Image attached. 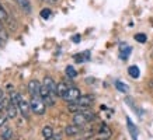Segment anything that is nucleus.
<instances>
[{
    "mask_svg": "<svg viewBox=\"0 0 153 140\" xmlns=\"http://www.w3.org/2000/svg\"><path fill=\"white\" fill-rule=\"evenodd\" d=\"M30 107H31V111H33L35 115H44V113H45V109H47V107H45V101H44L39 95L31 98Z\"/></svg>",
    "mask_w": 153,
    "mask_h": 140,
    "instance_id": "f257e3e1",
    "label": "nucleus"
},
{
    "mask_svg": "<svg viewBox=\"0 0 153 140\" xmlns=\"http://www.w3.org/2000/svg\"><path fill=\"white\" fill-rule=\"evenodd\" d=\"M82 97V93H80L79 88H76V87H69L68 90V93L65 94V97L63 99L68 101V102H77V99Z\"/></svg>",
    "mask_w": 153,
    "mask_h": 140,
    "instance_id": "f03ea898",
    "label": "nucleus"
},
{
    "mask_svg": "<svg viewBox=\"0 0 153 140\" xmlns=\"http://www.w3.org/2000/svg\"><path fill=\"white\" fill-rule=\"evenodd\" d=\"M41 85L42 84L39 83L38 80H31L27 85L30 95H31V97H38V95H39V91H41ZM39 97H41V95H39Z\"/></svg>",
    "mask_w": 153,
    "mask_h": 140,
    "instance_id": "7ed1b4c3",
    "label": "nucleus"
},
{
    "mask_svg": "<svg viewBox=\"0 0 153 140\" xmlns=\"http://www.w3.org/2000/svg\"><path fill=\"white\" fill-rule=\"evenodd\" d=\"M19 109H20V112L23 113L24 118H28V116H30V109H31V107H30V102H27V101L24 99L23 95H20V99H19Z\"/></svg>",
    "mask_w": 153,
    "mask_h": 140,
    "instance_id": "20e7f679",
    "label": "nucleus"
},
{
    "mask_svg": "<svg viewBox=\"0 0 153 140\" xmlns=\"http://www.w3.org/2000/svg\"><path fill=\"white\" fill-rule=\"evenodd\" d=\"M44 85H47V88L51 91V94L53 97H58V94H56V87H58V84L55 83V80L52 79V77L47 76V77L44 79Z\"/></svg>",
    "mask_w": 153,
    "mask_h": 140,
    "instance_id": "39448f33",
    "label": "nucleus"
},
{
    "mask_svg": "<svg viewBox=\"0 0 153 140\" xmlns=\"http://www.w3.org/2000/svg\"><path fill=\"white\" fill-rule=\"evenodd\" d=\"M80 130H82V126L76 125V123H73V125L66 126L65 135H66V136H76V135H79V133H80Z\"/></svg>",
    "mask_w": 153,
    "mask_h": 140,
    "instance_id": "423d86ee",
    "label": "nucleus"
},
{
    "mask_svg": "<svg viewBox=\"0 0 153 140\" xmlns=\"http://www.w3.org/2000/svg\"><path fill=\"white\" fill-rule=\"evenodd\" d=\"M17 109H19V107H17L16 104H13L11 101H10V102L7 104V107H6V112H7V118H10V119H13V118L17 116Z\"/></svg>",
    "mask_w": 153,
    "mask_h": 140,
    "instance_id": "0eeeda50",
    "label": "nucleus"
},
{
    "mask_svg": "<svg viewBox=\"0 0 153 140\" xmlns=\"http://www.w3.org/2000/svg\"><path fill=\"white\" fill-rule=\"evenodd\" d=\"M94 102V97L93 95H82V97L77 99V104L82 105V107H90L91 104Z\"/></svg>",
    "mask_w": 153,
    "mask_h": 140,
    "instance_id": "6e6552de",
    "label": "nucleus"
},
{
    "mask_svg": "<svg viewBox=\"0 0 153 140\" xmlns=\"http://www.w3.org/2000/svg\"><path fill=\"white\" fill-rule=\"evenodd\" d=\"M126 125H128V130L131 133L132 140H138V129H136V126L134 125V122L131 121L129 118H126Z\"/></svg>",
    "mask_w": 153,
    "mask_h": 140,
    "instance_id": "1a4fd4ad",
    "label": "nucleus"
},
{
    "mask_svg": "<svg viewBox=\"0 0 153 140\" xmlns=\"http://www.w3.org/2000/svg\"><path fill=\"white\" fill-rule=\"evenodd\" d=\"M68 90H69V85H68L66 83H63V81L58 83V87H56V94H58V97L63 98L65 97V94L68 93Z\"/></svg>",
    "mask_w": 153,
    "mask_h": 140,
    "instance_id": "9d476101",
    "label": "nucleus"
},
{
    "mask_svg": "<svg viewBox=\"0 0 153 140\" xmlns=\"http://www.w3.org/2000/svg\"><path fill=\"white\" fill-rule=\"evenodd\" d=\"M17 3L19 6L21 7L24 13H31V3H30V0H17Z\"/></svg>",
    "mask_w": 153,
    "mask_h": 140,
    "instance_id": "9b49d317",
    "label": "nucleus"
},
{
    "mask_svg": "<svg viewBox=\"0 0 153 140\" xmlns=\"http://www.w3.org/2000/svg\"><path fill=\"white\" fill-rule=\"evenodd\" d=\"M128 74H129L132 79H138V77L140 76L139 67H138V66H135V65L129 66V67H128Z\"/></svg>",
    "mask_w": 153,
    "mask_h": 140,
    "instance_id": "f8f14e48",
    "label": "nucleus"
},
{
    "mask_svg": "<svg viewBox=\"0 0 153 140\" xmlns=\"http://www.w3.org/2000/svg\"><path fill=\"white\" fill-rule=\"evenodd\" d=\"M83 108H86V107H82V105H79L77 102H69V105H68V111L72 112V113H76V112H80Z\"/></svg>",
    "mask_w": 153,
    "mask_h": 140,
    "instance_id": "ddd939ff",
    "label": "nucleus"
},
{
    "mask_svg": "<svg viewBox=\"0 0 153 140\" xmlns=\"http://www.w3.org/2000/svg\"><path fill=\"white\" fill-rule=\"evenodd\" d=\"M42 135H44V137L47 140L52 139V136H53V130H52L51 126H45L44 129H42Z\"/></svg>",
    "mask_w": 153,
    "mask_h": 140,
    "instance_id": "4468645a",
    "label": "nucleus"
},
{
    "mask_svg": "<svg viewBox=\"0 0 153 140\" xmlns=\"http://www.w3.org/2000/svg\"><path fill=\"white\" fill-rule=\"evenodd\" d=\"M100 136L101 137H110L111 136V130H110V127L105 125L101 126V129H100Z\"/></svg>",
    "mask_w": 153,
    "mask_h": 140,
    "instance_id": "2eb2a0df",
    "label": "nucleus"
},
{
    "mask_svg": "<svg viewBox=\"0 0 153 140\" xmlns=\"http://www.w3.org/2000/svg\"><path fill=\"white\" fill-rule=\"evenodd\" d=\"M0 20H1L3 23H7V21H9V14H7V11L4 10V7L1 6V3H0Z\"/></svg>",
    "mask_w": 153,
    "mask_h": 140,
    "instance_id": "dca6fc26",
    "label": "nucleus"
},
{
    "mask_svg": "<svg viewBox=\"0 0 153 140\" xmlns=\"http://www.w3.org/2000/svg\"><path fill=\"white\" fill-rule=\"evenodd\" d=\"M66 74H68V77H70V79H74V77L77 76V71L74 70L73 66H68V67H66Z\"/></svg>",
    "mask_w": 153,
    "mask_h": 140,
    "instance_id": "f3484780",
    "label": "nucleus"
},
{
    "mask_svg": "<svg viewBox=\"0 0 153 140\" xmlns=\"http://www.w3.org/2000/svg\"><path fill=\"white\" fill-rule=\"evenodd\" d=\"M115 87L118 91H121V93H126L128 91V87H126V84H124L122 81H115Z\"/></svg>",
    "mask_w": 153,
    "mask_h": 140,
    "instance_id": "a211bd4d",
    "label": "nucleus"
},
{
    "mask_svg": "<svg viewBox=\"0 0 153 140\" xmlns=\"http://www.w3.org/2000/svg\"><path fill=\"white\" fill-rule=\"evenodd\" d=\"M11 136H13V132L10 130L9 127L6 129L4 132H3V135H1V137H3V140H10L11 139Z\"/></svg>",
    "mask_w": 153,
    "mask_h": 140,
    "instance_id": "6ab92c4d",
    "label": "nucleus"
},
{
    "mask_svg": "<svg viewBox=\"0 0 153 140\" xmlns=\"http://www.w3.org/2000/svg\"><path fill=\"white\" fill-rule=\"evenodd\" d=\"M135 39H136L138 42H140V43H145L148 38H146V35H145V34H136V35H135Z\"/></svg>",
    "mask_w": 153,
    "mask_h": 140,
    "instance_id": "aec40b11",
    "label": "nucleus"
},
{
    "mask_svg": "<svg viewBox=\"0 0 153 140\" xmlns=\"http://www.w3.org/2000/svg\"><path fill=\"white\" fill-rule=\"evenodd\" d=\"M41 17L44 20H47V18H49V17H51V10L49 9H44L41 11Z\"/></svg>",
    "mask_w": 153,
    "mask_h": 140,
    "instance_id": "412c9836",
    "label": "nucleus"
},
{
    "mask_svg": "<svg viewBox=\"0 0 153 140\" xmlns=\"http://www.w3.org/2000/svg\"><path fill=\"white\" fill-rule=\"evenodd\" d=\"M52 139L53 140H62V133H53Z\"/></svg>",
    "mask_w": 153,
    "mask_h": 140,
    "instance_id": "4be33fe9",
    "label": "nucleus"
},
{
    "mask_svg": "<svg viewBox=\"0 0 153 140\" xmlns=\"http://www.w3.org/2000/svg\"><path fill=\"white\" fill-rule=\"evenodd\" d=\"M72 39H73L74 43H79V41H80V35H74V37L72 38Z\"/></svg>",
    "mask_w": 153,
    "mask_h": 140,
    "instance_id": "5701e85b",
    "label": "nucleus"
},
{
    "mask_svg": "<svg viewBox=\"0 0 153 140\" xmlns=\"http://www.w3.org/2000/svg\"><path fill=\"white\" fill-rule=\"evenodd\" d=\"M3 95H4V94H3V90L0 88V102H3Z\"/></svg>",
    "mask_w": 153,
    "mask_h": 140,
    "instance_id": "b1692460",
    "label": "nucleus"
},
{
    "mask_svg": "<svg viewBox=\"0 0 153 140\" xmlns=\"http://www.w3.org/2000/svg\"><path fill=\"white\" fill-rule=\"evenodd\" d=\"M4 119H6V118L0 116V126H1V125H3V123H4Z\"/></svg>",
    "mask_w": 153,
    "mask_h": 140,
    "instance_id": "393cba45",
    "label": "nucleus"
},
{
    "mask_svg": "<svg viewBox=\"0 0 153 140\" xmlns=\"http://www.w3.org/2000/svg\"><path fill=\"white\" fill-rule=\"evenodd\" d=\"M3 111V105H1V102H0V112Z\"/></svg>",
    "mask_w": 153,
    "mask_h": 140,
    "instance_id": "a878e982",
    "label": "nucleus"
},
{
    "mask_svg": "<svg viewBox=\"0 0 153 140\" xmlns=\"http://www.w3.org/2000/svg\"><path fill=\"white\" fill-rule=\"evenodd\" d=\"M150 87H152V88H153V81H152V83H150Z\"/></svg>",
    "mask_w": 153,
    "mask_h": 140,
    "instance_id": "bb28decb",
    "label": "nucleus"
},
{
    "mask_svg": "<svg viewBox=\"0 0 153 140\" xmlns=\"http://www.w3.org/2000/svg\"><path fill=\"white\" fill-rule=\"evenodd\" d=\"M52 1H58V0H52Z\"/></svg>",
    "mask_w": 153,
    "mask_h": 140,
    "instance_id": "cd10ccee",
    "label": "nucleus"
},
{
    "mask_svg": "<svg viewBox=\"0 0 153 140\" xmlns=\"http://www.w3.org/2000/svg\"><path fill=\"white\" fill-rule=\"evenodd\" d=\"M102 140H105V139H102Z\"/></svg>",
    "mask_w": 153,
    "mask_h": 140,
    "instance_id": "c85d7f7f",
    "label": "nucleus"
}]
</instances>
